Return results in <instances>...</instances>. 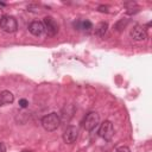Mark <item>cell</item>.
I'll use <instances>...</instances> for the list:
<instances>
[{
    "label": "cell",
    "mask_w": 152,
    "mask_h": 152,
    "mask_svg": "<svg viewBox=\"0 0 152 152\" xmlns=\"http://www.w3.org/2000/svg\"><path fill=\"white\" fill-rule=\"evenodd\" d=\"M59 124H61V119H59V115L57 113H50V114L43 116V119H42L43 128L45 131H49V132L57 129L59 127Z\"/></svg>",
    "instance_id": "6da1fadb"
},
{
    "label": "cell",
    "mask_w": 152,
    "mask_h": 152,
    "mask_svg": "<svg viewBox=\"0 0 152 152\" xmlns=\"http://www.w3.org/2000/svg\"><path fill=\"white\" fill-rule=\"evenodd\" d=\"M14 101V95L10 90H2L0 91V107L10 104Z\"/></svg>",
    "instance_id": "ba28073f"
},
{
    "label": "cell",
    "mask_w": 152,
    "mask_h": 152,
    "mask_svg": "<svg viewBox=\"0 0 152 152\" xmlns=\"http://www.w3.org/2000/svg\"><path fill=\"white\" fill-rule=\"evenodd\" d=\"M2 17H4V13H2V10H0V20L2 19Z\"/></svg>",
    "instance_id": "ac0fdd59"
},
{
    "label": "cell",
    "mask_w": 152,
    "mask_h": 152,
    "mask_svg": "<svg viewBox=\"0 0 152 152\" xmlns=\"http://www.w3.org/2000/svg\"><path fill=\"white\" fill-rule=\"evenodd\" d=\"M77 137H78V128H77L76 126H72V125L68 126V127L65 128L64 133H63V140H64V142H66V144H72V142H75L76 139H77Z\"/></svg>",
    "instance_id": "8992f818"
},
{
    "label": "cell",
    "mask_w": 152,
    "mask_h": 152,
    "mask_svg": "<svg viewBox=\"0 0 152 152\" xmlns=\"http://www.w3.org/2000/svg\"><path fill=\"white\" fill-rule=\"evenodd\" d=\"M74 112H75V107H74L72 104H66V106L62 109V114H61L59 119H61L62 121H66V122H68V121L72 118Z\"/></svg>",
    "instance_id": "9c48e42d"
},
{
    "label": "cell",
    "mask_w": 152,
    "mask_h": 152,
    "mask_svg": "<svg viewBox=\"0 0 152 152\" xmlns=\"http://www.w3.org/2000/svg\"><path fill=\"white\" fill-rule=\"evenodd\" d=\"M129 34L134 40H145V39H147V32H146L145 27L141 26V25H135L131 30Z\"/></svg>",
    "instance_id": "52a82bcc"
},
{
    "label": "cell",
    "mask_w": 152,
    "mask_h": 152,
    "mask_svg": "<svg viewBox=\"0 0 152 152\" xmlns=\"http://www.w3.org/2000/svg\"><path fill=\"white\" fill-rule=\"evenodd\" d=\"M23 152H32V151H23Z\"/></svg>",
    "instance_id": "ffe728a7"
},
{
    "label": "cell",
    "mask_w": 152,
    "mask_h": 152,
    "mask_svg": "<svg viewBox=\"0 0 152 152\" xmlns=\"http://www.w3.org/2000/svg\"><path fill=\"white\" fill-rule=\"evenodd\" d=\"M0 152H6V146L4 142H0Z\"/></svg>",
    "instance_id": "e0dca14e"
},
{
    "label": "cell",
    "mask_w": 152,
    "mask_h": 152,
    "mask_svg": "<svg viewBox=\"0 0 152 152\" xmlns=\"http://www.w3.org/2000/svg\"><path fill=\"white\" fill-rule=\"evenodd\" d=\"M100 122V116L96 112H90L86 115V118L82 121V126L87 131H93Z\"/></svg>",
    "instance_id": "3957f363"
},
{
    "label": "cell",
    "mask_w": 152,
    "mask_h": 152,
    "mask_svg": "<svg viewBox=\"0 0 152 152\" xmlns=\"http://www.w3.org/2000/svg\"><path fill=\"white\" fill-rule=\"evenodd\" d=\"M116 152H131V150L127 147V146H121L116 150Z\"/></svg>",
    "instance_id": "9a60e30c"
},
{
    "label": "cell",
    "mask_w": 152,
    "mask_h": 152,
    "mask_svg": "<svg viewBox=\"0 0 152 152\" xmlns=\"http://www.w3.org/2000/svg\"><path fill=\"white\" fill-rule=\"evenodd\" d=\"M0 6H6V4L5 2H0Z\"/></svg>",
    "instance_id": "d6986e66"
},
{
    "label": "cell",
    "mask_w": 152,
    "mask_h": 152,
    "mask_svg": "<svg viewBox=\"0 0 152 152\" xmlns=\"http://www.w3.org/2000/svg\"><path fill=\"white\" fill-rule=\"evenodd\" d=\"M127 24H128V19L122 18V19L118 20V21L114 24V30L118 31V32H121L122 30H125V27L127 26Z\"/></svg>",
    "instance_id": "4fadbf2b"
},
{
    "label": "cell",
    "mask_w": 152,
    "mask_h": 152,
    "mask_svg": "<svg viewBox=\"0 0 152 152\" xmlns=\"http://www.w3.org/2000/svg\"><path fill=\"white\" fill-rule=\"evenodd\" d=\"M0 27L2 31L7 32V33H13L18 28L17 19L12 15H4L2 19L0 20Z\"/></svg>",
    "instance_id": "7a4b0ae2"
},
{
    "label": "cell",
    "mask_w": 152,
    "mask_h": 152,
    "mask_svg": "<svg viewBox=\"0 0 152 152\" xmlns=\"http://www.w3.org/2000/svg\"><path fill=\"white\" fill-rule=\"evenodd\" d=\"M107 30H108V24L106 21H101L95 27V34L99 36V37H103L106 34Z\"/></svg>",
    "instance_id": "7c38bea8"
},
{
    "label": "cell",
    "mask_w": 152,
    "mask_h": 152,
    "mask_svg": "<svg viewBox=\"0 0 152 152\" xmlns=\"http://www.w3.org/2000/svg\"><path fill=\"white\" fill-rule=\"evenodd\" d=\"M43 26H44V31L46 32L48 36H55L58 32V24L57 21L52 18V17H44L43 21H42Z\"/></svg>",
    "instance_id": "277c9868"
},
{
    "label": "cell",
    "mask_w": 152,
    "mask_h": 152,
    "mask_svg": "<svg viewBox=\"0 0 152 152\" xmlns=\"http://www.w3.org/2000/svg\"><path fill=\"white\" fill-rule=\"evenodd\" d=\"M99 135L104 139V140H110L114 135V127H113V124L108 120L103 121L100 126V129H99Z\"/></svg>",
    "instance_id": "5b68a950"
},
{
    "label": "cell",
    "mask_w": 152,
    "mask_h": 152,
    "mask_svg": "<svg viewBox=\"0 0 152 152\" xmlns=\"http://www.w3.org/2000/svg\"><path fill=\"white\" fill-rule=\"evenodd\" d=\"M27 106H28V101H27L26 99H20V100H19V107L26 108Z\"/></svg>",
    "instance_id": "5bb4252c"
},
{
    "label": "cell",
    "mask_w": 152,
    "mask_h": 152,
    "mask_svg": "<svg viewBox=\"0 0 152 152\" xmlns=\"http://www.w3.org/2000/svg\"><path fill=\"white\" fill-rule=\"evenodd\" d=\"M99 11L102 12V13H107V12H108V6H103V5H101V6H99Z\"/></svg>",
    "instance_id": "2e32d148"
},
{
    "label": "cell",
    "mask_w": 152,
    "mask_h": 152,
    "mask_svg": "<svg viewBox=\"0 0 152 152\" xmlns=\"http://www.w3.org/2000/svg\"><path fill=\"white\" fill-rule=\"evenodd\" d=\"M28 31L33 36H40L44 32V26H43L42 21H32L28 25Z\"/></svg>",
    "instance_id": "30bf717a"
},
{
    "label": "cell",
    "mask_w": 152,
    "mask_h": 152,
    "mask_svg": "<svg viewBox=\"0 0 152 152\" xmlns=\"http://www.w3.org/2000/svg\"><path fill=\"white\" fill-rule=\"evenodd\" d=\"M72 25L76 30H84L87 32L93 28V24L89 20H76L72 23Z\"/></svg>",
    "instance_id": "8fae6325"
}]
</instances>
